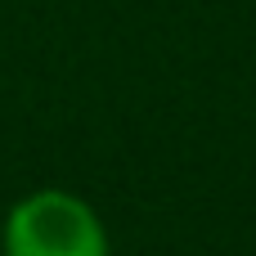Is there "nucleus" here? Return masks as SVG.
Here are the masks:
<instances>
[{
    "instance_id": "f257e3e1",
    "label": "nucleus",
    "mask_w": 256,
    "mask_h": 256,
    "mask_svg": "<svg viewBox=\"0 0 256 256\" xmlns=\"http://www.w3.org/2000/svg\"><path fill=\"white\" fill-rule=\"evenodd\" d=\"M4 256H108L99 212L68 189H36L4 216Z\"/></svg>"
}]
</instances>
